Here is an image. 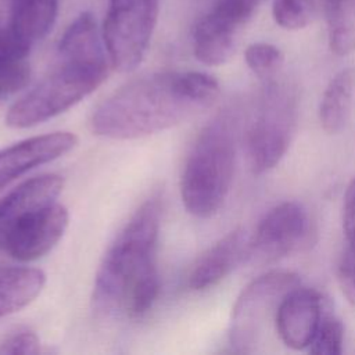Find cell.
Listing matches in <instances>:
<instances>
[{"label": "cell", "mask_w": 355, "mask_h": 355, "mask_svg": "<svg viewBox=\"0 0 355 355\" xmlns=\"http://www.w3.org/2000/svg\"><path fill=\"white\" fill-rule=\"evenodd\" d=\"M344 326L324 302L316 333L309 344V352L316 355H338L343 352Z\"/></svg>", "instance_id": "19"}, {"label": "cell", "mask_w": 355, "mask_h": 355, "mask_svg": "<svg viewBox=\"0 0 355 355\" xmlns=\"http://www.w3.org/2000/svg\"><path fill=\"white\" fill-rule=\"evenodd\" d=\"M347 241L338 263V283L348 302L355 305V237Z\"/></svg>", "instance_id": "24"}, {"label": "cell", "mask_w": 355, "mask_h": 355, "mask_svg": "<svg viewBox=\"0 0 355 355\" xmlns=\"http://www.w3.org/2000/svg\"><path fill=\"white\" fill-rule=\"evenodd\" d=\"M68 220L67 208L57 201L26 212L8 232L3 244V255L19 262H31L43 257L61 240Z\"/></svg>", "instance_id": "8"}, {"label": "cell", "mask_w": 355, "mask_h": 355, "mask_svg": "<svg viewBox=\"0 0 355 355\" xmlns=\"http://www.w3.org/2000/svg\"><path fill=\"white\" fill-rule=\"evenodd\" d=\"M218 80L204 72H158L135 79L94 110L90 126L103 137L130 140L179 125L219 96Z\"/></svg>", "instance_id": "1"}, {"label": "cell", "mask_w": 355, "mask_h": 355, "mask_svg": "<svg viewBox=\"0 0 355 355\" xmlns=\"http://www.w3.org/2000/svg\"><path fill=\"white\" fill-rule=\"evenodd\" d=\"M40 351V340L37 334L28 327L15 329L0 338V355H36Z\"/></svg>", "instance_id": "23"}, {"label": "cell", "mask_w": 355, "mask_h": 355, "mask_svg": "<svg viewBox=\"0 0 355 355\" xmlns=\"http://www.w3.org/2000/svg\"><path fill=\"white\" fill-rule=\"evenodd\" d=\"M237 33L223 28L204 15L193 31V51L198 61L218 67L230 60L234 53Z\"/></svg>", "instance_id": "17"}, {"label": "cell", "mask_w": 355, "mask_h": 355, "mask_svg": "<svg viewBox=\"0 0 355 355\" xmlns=\"http://www.w3.org/2000/svg\"><path fill=\"white\" fill-rule=\"evenodd\" d=\"M329 46L337 55L355 50V0H322Z\"/></svg>", "instance_id": "18"}, {"label": "cell", "mask_w": 355, "mask_h": 355, "mask_svg": "<svg viewBox=\"0 0 355 355\" xmlns=\"http://www.w3.org/2000/svg\"><path fill=\"white\" fill-rule=\"evenodd\" d=\"M159 11V0H110L103 42L114 69L129 72L144 58Z\"/></svg>", "instance_id": "7"}, {"label": "cell", "mask_w": 355, "mask_h": 355, "mask_svg": "<svg viewBox=\"0 0 355 355\" xmlns=\"http://www.w3.org/2000/svg\"><path fill=\"white\" fill-rule=\"evenodd\" d=\"M78 144L71 132H51L21 140L0 150V190L31 169L51 162Z\"/></svg>", "instance_id": "10"}, {"label": "cell", "mask_w": 355, "mask_h": 355, "mask_svg": "<svg viewBox=\"0 0 355 355\" xmlns=\"http://www.w3.org/2000/svg\"><path fill=\"white\" fill-rule=\"evenodd\" d=\"M297 119L295 90L276 78L266 80L247 133V155L254 173H263L279 164L295 135Z\"/></svg>", "instance_id": "5"}, {"label": "cell", "mask_w": 355, "mask_h": 355, "mask_svg": "<svg viewBox=\"0 0 355 355\" xmlns=\"http://www.w3.org/2000/svg\"><path fill=\"white\" fill-rule=\"evenodd\" d=\"M236 162V129L232 116L220 114L198 133L184 162L180 196L187 212L209 218L223 205Z\"/></svg>", "instance_id": "4"}, {"label": "cell", "mask_w": 355, "mask_h": 355, "mask_svg": "<svg viewBox=\"0 0 355 355\" xmlns=\"http://www.w3.org/2000/svg\"><path fill=\"white\" fill-rule=\"evenodd\" d=\"M316 0H275L272 15L275 22L288 31L302 29L316 14Z\"/></svg>", "instance_id": "20"}, {"label": "cell", "mask_w": 355, "mask_h": 355, "mask_svg": "<svg viewBox=\"0 0 355 355\" xmlns=\"http://www.w3.org/2000/svg\"><path fill=\"white\" fill-rule=\"evenodd\" d=\"M355 93V69L344 68L329 82L322 96L319 118L322 128L333 135L340 132L349 116Z\"/></svg>", "instance_id": "16"}, {"label": "cell", "mask_w": 355, "mask_h": 355, "mask_svg": "<svg viewBox=\"0 0 355 355\" xmlns=\"http://www.w3.org/2000/svg\"><path fill=\"white\" fill-rule=\"evenodd\" d=\"M250 251V237L237 227L209 247L196 262L189 275V287L196 291L207 290L223 280Z\"/></svg>", "instance_id": "13"}, {"label": "cell", "mask_w": 355, "mask_h": 355, "mask_svg": "<svg viewBox=\"0 0 355 355\" xmlns=\"http://www.w3.org/2000/svg\"><path fill=\"white\" fill-rule=\"evenodd\" d=\"M324 300L312 288L297 286L279 304L275 327L284 345L293 349L309 347L323 311Z\"/></svg>", "instance_id": "11"}, {"label": "cell", "mask_w": 355, "mask_h": 355, "mask_svg": "<svg viewBox=\"0 0 355 355\" xmlns=\"http://www.w3.org/2000/svg\"><path fill=\"white\" fill-rule=\"evenodd\" d=\"M308 234L309 216L304 207L294 201L282 202L258 223L250 237L248 257L261 262L276 261L305 244Z\"/></svg>", "instance_id": "9"}, {"label": "cell", "mask_w": 355, "mask_h": 355, "mask_svg": "<svg viewBox=\"0 0 355 355\" xmlns=\"http://www.w3.org/2000/svg\"><path fill=\"white\" fill-rule=\"evenodd\" d=\"M46 275L29 266H0V319L29 305L43 290Z\"/></svg>", "instance_id": "15"}, {"label": "cell", "mask_w": 355, "mask_h": 355, "mask_svg": "<svg viewBox=\"0 0 355 355\" xmlns=\"http://www.w3.org/2000/svg\"><path fill=\"white\" fill-rule=\"evenodd\" d=\"M161 202L151 197L133 214L108 247L93 286V309L103 316L147 313L159 294L155 250Z\"/></svg>", "instance_id": "2"}, {"label": "cell", "mask_w": 355, "mask_h": 355, "mask_svg": "<svg viewBox=\"0 0 355 355\" xmlns=\"http://www.w3.org/2000/svg\"><path fill=\"white\" fill-rule=\"evenodd\" d=\"M64 187L60 175L47 173L32 178L11 190L0 200V255L4 240L11 227L26 212L55 201Z\"/></svg>", "instance_id": "14"}, {"label": "cell", "mask_w": 355, "mask_h": 355, "mask_svg": "<svg viewBox=\"0 0 355 355\" xmlns=\"http://www.w3.org/2000/svg\"><path fill=\"white\" fill-rule=\"evenodd\" d=\"M261 1L262 0H216L205 15L239 33L240 28L250 19Z\"/></svg>", "instance_id": "22"}, {"label": "cell", "mask_w": 355, "mask_h": 355, "mask_svg": "<svg viewBox=\"0 0 355 355\" xmlns=\"http://www.w3.org/2000/svg\"><path fill=\"white\" fill-rule=\"evenodd\" d=\"M343 230L345 239L355 237V176L347 187L343 204Z\"/></svg>", "instance_id": "25"}, {"label": "cell", "mask_w": 355, "mask_h": 355, "mask_svg": "<svg viewBox=\"0 0 355 355\" xmlns=\"http://www.w3.org/2000/svg\"><path fill=\"white\" fill-rule=\"evenodd\" d=\"M105 51L94 17L79 14L60 39L54 68L10 107L6 123L14 129L32 128L93 93L108 76Z\"/></svg>", "instance_id": "3"}, {"label": "cell", "mask_w": 355, "mask_h": 355, "mask_svg": "<svg viewBox=\"0 0 355 355\" xmlns=\"http://www.w3.org/2000/svg\"><path fill=\"white\" fill-rule=\"evenodd\" d=\"M248 68L263 82L275 79L283 65V53L270 43H252L244 53Z\"/></svg>", "instance_id": "21"}, {"label": "cell", "mask_w": 355, "mask_h": 355, "mask_svg": "<svg viewBox=\"0 0 355 355\" xmlns=\"http://www.w3.org/2000/svg\"><path fill=\"white\" fill-rule=\"evenodd\" d=\"M58 0H0V29L21 47H32L51 31Z\"/></svg>", "instance_id": "12"}, {"label": "cell", "mask_w": 355, "mask_h": 355, "mask_svg": "<svg viewBox=\"0 0 355 355\" xmlns=\"http://www.w3.org/2000/svg\"><path fill=\"white\" fill-rule=\"evenodd\" d=\"M298 275L272 270L248 283L232 309L229 341L239 354H251L259 345L270 319L276 318L284 295L300 286Z\"/></svg>", "instance_id": "6"}]
</instances>
